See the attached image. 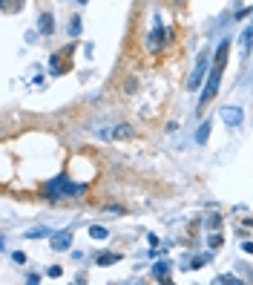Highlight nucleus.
<instances>
[{"label": "nucleus", "instance_id": "f257e3e1", "mask_svg": "<svg viewBox=\"0 0 253 285\" xmlns=\"http://www.w3.org/2000/svg\"><path fill=\"white\" fill-rule=\"evenodd\" d=\"M227 52H230V41H222V43H219V49H216L210 75H207V81H204V93H201V98H199V109L207 107V104L216 98V93H219V81H222V72H225Z\"/></svg>", "mask_w": 253, "mask_h": 285}, {"label": "nucleus", "instance_id": "f03ea898", "mask_svg": "<svg viewBox=\"0 0 253 285\" xmlns=\"http://www.w3.org/2000/svg\"><path fill=\"white\" fill-rule=\"evenodd\" d=\"M86 190V185H72L67 176H58L52 182H46V196L49 199H61V196H81Z\"/></svg>", "mask_w": 253, "mask_h": 285}, {"label": "nucleus", "instance_id": "7ed1b4c3", "mask_svg": "<svg viewBox=\"0 0 253 285\" xmlns=\"http://www.w3.org/2000/svg\"><path fill=\"white\" fill-rule=\"evenodd\" d=\"M207 67H210V55H207V49H204V52H199V58H196V67H193V72H190V81H187V90H190V93H196V90L201 87Z\"/></svg>", "mask_w": 253, "mask_h": 285}, {"label": "nucleus", "instance_id": "20e7f679", "mask_svg": "<svg viewBox=\"0 0 253 285\" xmlns=\"http://www.w3.org/2000/svg\"><path fill=\"white\" fill-rule=\"evenodd\" d=\"M133 136H135V130L130 124H118V127H112V130L104 133V138H112V141H127V138H133Z\"/></svg>", "mask_w": 253, "mask_h": 285}, {"label": "nucleus", "instance_id": "39448f33", "mask_svg": "<svg viewBox=\"0 0 253 285\" xmlns=\"http://www.w3.org/2000/svg\"><path fill=\"white\" fill-rule=\"evenodd\" d=\"M164 38H167V32L161 29V23H156V29H153V32H150V38H147V49H150V52L161 49V46H164V43H161Z\"/></svg>", "mask_w": 253, "mask_h": 285}, {"label": "nucleus", "instance_id": "423d86ee", "mask_svg": "<svg viewBox=\"0 0 253 285\" xmlns=\"http://www.w3.org/2000/svg\"><path fill=\"white\" fill-rule=\"evenodd\" d=\"M69 242H72V233H69V231L52 233V248H55V251H64V248H69Z\"/></svg>", "mask_w": 253, "mask_h": 285}, {"label": "nucleus", "instance_id": "0eeeda50", "mask_svg": "<svg viewBox=\"0 0 253 285\" xmlns=\"http://www.w3.org/2000/svg\"><path fill=\"white\" fill-rule=\"evenodd\" d=\"M222 118H225V124H230V127H239L242 124V109L239 107H230L222 112Z\"/></svg>", "mask_w": 253, "mask_h": 285}, {"label": "nucleus", "instance_id": "6e6552de", "mask_svg": "<svg viewBox=\"0 0 253 285\" xmlns=\"http://www.w3.org/2000/svg\"><path fill=\"white\" fill-rule=\"evenodd\" d=\"M38 29L43 32V35H52V32H55V20H52V14H49V12H43L38 17Z\"/></svg>", "mask_w": 253, "mask_h": 285}, {"label": "nucleus", "instance_id": "1a4fd4ad", "mask_svg": "<svg viewBox=\"0 0 253 285\" xmlns=\"http://www.w3.org/2000/svg\"><path fill=\"white\" fill-rule=\"evenodd\" d=\"M118 259H121V254H101V257L95 259V262H98L101 268H107V265H115Z\"/></svg>", "mask_w": 253, "mask_h": 285}, {"label": "nucleus", "instance_id": "9d476101", "mask_svg": "<svg viewBox=\"0 0 253 285\" xmlns=\"http://www.w3.org/2000/svg\"><path fill=\"white\" fill-rule=\"evenodd\" d=\"M23 0H3V12H20Z\"/></svg>", "mask_w": 253, "mask_h": 285}, {"label": "nucleus", "instance_id": "9b49d317", "mask_svg": "<svg viewBox=\"0 0 253 285\" xmlns=\"http://www.w3.org/2000/svg\"><path fill=\"white\" fill-rule=\"evenodd\" d=\"M89 236H92V239H107L109 231L107 228H101V225H92V228H89Z\"/></svg>", "mask_w": 253, "mask_h": 285}, {"label": "nucleus", "instance_id": "f8f14e48", "mask_svg": "<svg viewBox=\"0 0 253 285\" xmlns=\"http://www.w3.org/2000/svg\"><path fill=\"white\" fill-rule=\"evenodd\" d=\"M153 277H156V280H167V262H156Z\"/></svg>", "mask_w": 253, "mask_h": 285}, {"label": "nucleus", "instance_id": "ddd939ff", "mask_svg": "<svg viewBox=\"0 0 253 285\" xmlns=\"http://www.w3.org/2000/svg\"><path fill=\"white\" fill-rule=\"evenodd\" d=\"M207 133H210V124L199 127V133H196V141H199V144H204V141H207Z\"/></svg>", "mask_w": 253, "mask_h": 285}, {"label": "nucleus", "instance_id": "4468645a", "mask_svg": "<svg viewBox=\"0 0 253 285\" xmlns=\"http://www.w3.org/2000/svg\"><path fill=\"white\" fill-rule=\"evenodd\" d=\"M78 32H81V17H72V20H69V35L75 38Z\"/></svg>", "mask_w": 253, "mask_h": 285}, {"label": "nucleus", "instance_id": "2eb2a0df", "mask_svg": "<svg viewBox=\"0 0 253 285\" xmlns=\"http://www.w3.org/2000/svg\"><path fill=\"white\" fill-rule=\"evenodd\" d=\"M207 242H210V248H219V245H222V236H219V233H213Z\"/></svg>", "mask_w": 253, "mask_h": 285}, {"label": "nucleus", "instance_id": "dca6fc26", "mask_svg": "<svg viewBox=\"0 0 253 285\" xmlns=\"http://www.w3.org/2000/svg\"><path fill=\"white\" fill-rule=\"evenodd\" d=\"M61 274H64V271H61V268H58V265H52V268H49V277H52V280H58V277H61Z\"/></svg>", "mask_w": 253, "mask_h": 285}, {"label": "nucleus", "instance_id": "f3484780", "mask_svg": "<svg viewBox=\"0 0 253 285\" xmlns=\"http://www.w3.org/2000/svg\"><path fill=\"white\" fill-rule=\"evenodd\" d=\"M245 228H253V222H251V219H248V222H245Z\"/></svg>", "mask_w": 253, "mask_h": 285}, {"label": "nucleus", "instance_id": "a211bd4d", "mask_svg": "<svg viewBox=\"0 0 253 285\" xmlns=\"http://www.w3.org/2000/svg\"><path fill=\"white\" fill-rule=\"evenodd\" d=\"M78 3H81V6H84V3H89V0H78Z\"/></svg>", "mask_w": 253, "mask_h": 285}]
</instances>
